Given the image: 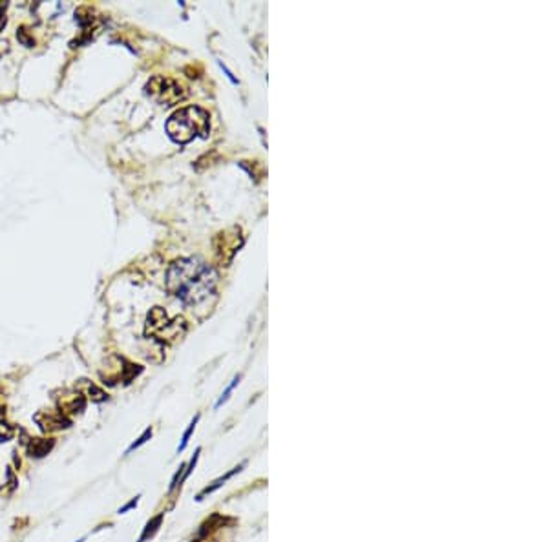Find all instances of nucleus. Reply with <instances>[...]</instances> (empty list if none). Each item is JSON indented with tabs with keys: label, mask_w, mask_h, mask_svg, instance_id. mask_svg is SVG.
<instances>
[{
	"label": "nucleus",
	"mask_w": 548,
	"mask_h": 542,
	"mask_svg": "<svg viewBox=\"0 0 548 542\" xmlns=\"http://www.w3.org/2000/svg\"><path fill=\"white\" fill-rule=\"evenodd\" d=\"M167 289L185 305L199 307L216 298L218 274L205 261L196 258L177 260L167 270Z\"/></svg>",
	"instance_id": "f257e3e1"
},
{
	"label": "nucleus",
	"mask_w": 548,
	"mask_h": 542,
	"mask_svg": "<svg viewBox=\"0 0 548 542\" xmlns=\"http://www.w3.org/2000/svg\"><path fill=\"white\" fill-rule=\"evenodd\" d=\"M167 133L177 145H187L196 137H209L210 116L199 106H185L174 111L167 121Z\"/></svg>",
	"instance_id": "f03ea898"
},
{
	"label": "nucleus",
	"mask_w": 548,
	"mask_h": 542,
	"mask_svg": "<svg viewBox=\"0 0 548 542\" xmlns=\"http://www.w3.org/2000/svg\"><path fill=\"white\" fill-rule=\"evenodd\" d=\"M187 331V321L183 318H168L167 312L161 307H154L148 312V320H146V334L152 336L159 342L172 343L180 340Z\"/></svg>",
	"instance_id": "7ed1b4c3"
},
{
	"label": "nucleus",
	"mask_w": 548,
	"mask_h": 542,
	"mask_svg": "<svg viewBox=\"0 0 548 542\" xmlns=\"http://www.w3.org/2000/svg\"><path fill=\"white\" fill-rule=\"evenodd\" d=\"M145 92L152 101H155L158 104H163V106L180 104L187 97L183 84H180V82L170 77H163V75L152 77L150 81L146 82Z\"/></svg>",
	"instance_id": "20e7f679"
},
{
	"label": "nucleus",
	"mask_w": 548,
	"mask_h": 542,
	"mask_svg": "<svg viewBox=\"0 0 548 542\" xmlns=\"http://www.w3.org/2000/svg\"><path fill=\"white\" fill-rule=\"evenodd\" d=\"M241 245H243V238H241L240 228H236L234 226L231 231L219 232L214 239L216 260H218L223 267H227Z\"/></svg>",
	"instance_id": "39448f33"
},
{
	"label": "nucleus",
	"mask_w": 548,
	"mask_h": 542,
	"mask_svg": "<svg viewBox=\"0 0 548 542\" xmlns=\"http://www.w3.org/2000/svg\"><path fill=\"white\" fill-rule=\"evenodd\" d=\"M35 422L39 424L40 429L44 433H53L60 431V429H66L70 427V419H66L62 413H39L35 414Z\"/></svg>",
	"instance_id": "423d86ee"
},
{
	"label": "nucleus",
	"mask_w": 548,
	"mask_h": 542,
	"mask_svg": "<svg viewBox=\"0 0 548 542\" xmlns=\"http://www.w3.org/2000/svg\"><path fill=\"white\" fill-rule=\"evenodd\" d=\"M86 407V398L82 397L79 391L75 393H68L62 398H59V413H62L68 419L73 414H79L81 411H84Z\"/></svg>",
	"instance_id": "0eeeda50"
},
{
	"label": "nucleus",
	"mask_w": 548,
	"mask_h": 542,
	"mask_svg": "<svg viewBox=\"0 0 548 542\" xmlns=\"http://www.w3.org/2000/svg\"><path fill=\"white\" fill-rule=\"evenodd\" d=\"M77 391L82 394V397L90 398L92 402H95V404H99V402H104L108 398L103 389L97 387V385L92 384V382H88V380H81Z\"/></svg>",
	"instance_id": "6e6552de"
},
{
	"label": "nucleus",
	"mask_w": 548,
	"mask_h": 542,
	"mask_svg": "<svg viewBox=\"0 0 548 542\" xmlns=\"http://www.w3.org/2000/svg\"><path fill=\"white\" fill-rule=\"evenodd\" d=\"M53 448V440H46V438H33L30 440V444H28V453H30L31 457H46L48 453L52 451Z\"/></svg>",
	"instance_id": "1a4fd4ad"
},
{
	"label": "nucleus",
	"mask_w": 548,
	"mask_h": 542,
	"mask_svg": "<svg viewBox=\"0 0 548 542\" xmlns=\"http://www.w3.org/2000/svg\"><path fill=\"white\" fill-rule=\"evenodd\" d=\"M241 468H243V465H238V468H234V470H231V471H229L227 475H223V477H219L218 480H214V482H212V486L205 487V490H203L202 493H199V495H197V500H202L203 497H205V495H210V493H214V491L218 490V487H221L223 484L227 482V480H229V478L232 477V475L240 473V471H241Z\"/></svg>",
	"instance_id": "9d476101"
},
{
	"label": "nucleus",
	"mask_w": 548,
	"mask_h": 542,
	"mask_svg": "<svg viewBox=\"0 0 548 542\" xmlns=\"http://www.w3.org/2000/svg\"><path fill=\"white\" fill-rule=\"evenodd\" d=\"M161 522H163V513L158 516H154V519H152V521L145 526V529H143V535L139 537V542H145L146 538L154 537V533L158 531V528L161 526Z\"/></svg>",
	"instance_id": "9b49d317"
},
{
	"label": "nucleus",
	"mask_w": 548,
	"mask_h": 542,
	"mask_svg": "<svg viewBox=\"0 0 548 542\" xmlns=\"http://www.w3.org/2000/svg\"><path fill=\"white\" fill-rule=\"evenodd\" d=\"M13 436V427L9 426L4 419V407L0 406V442H6Z\"/></svg>",
	"instance_id": "f8f14e48"
},
{
	"label": "nucleus",
	"mask_w": 548,
	"mask_h": 542,
	"mask_svg": "<svg viewBox=\"0 0 548 542\" xmlns=\"http://www.w3.org/2000/svg\"><path fill=\"white\" fill-rule=\"evenodd\" d=\"M197 422H199V414H196V419H194L192 422H190L189 429H187V431H185L183 440H181V444H180V448H177V451H183V449L187 448V444H189V440H190V435H192L194 429H196V424H197Z\"/></svg>",
	"instance_id": "ddd939ff"
},
{
	"label": "nucleus",
	"mask_w": 548,
	"mask_h": 542,
	"mask_svg": "<svg viewBox=\"0 0 548 542\" xmlns=\"http://www.w3.org/2000/svg\"><path fill=\"white\" fill-rule=\"evenodd\" d=\"M148 438H152V429H150V427H148V429H146V431L143 433V435L139 436V438H137V442H133V444L130 446L128 449H126V455H128V453H132V451H136L137 448H141L143 444H146V440H148Z\"/></svg>",
	"instance_id": "4468645a"
},
{
	"label": "nucleus",
	"mask_w": 548,
	"mask_h": 542,
	"mask_svg": "<svg viewBox=\"0 0 548 542\" xmlns=\"http://www.w3.org/2000/svg\"><path fill=\"white\" fill-rule=\"evenodd\" d=\"M240 380H241V376H236L234 380H232V384L227 387V391H225V393L221 394V398H219V400H218V404H216V407H219V406H221V404H223V402H227V400H229V394H231L232 391H234V387H236V385H238V384H240Z\"/></svg>",
	"instance_id": "2eb2a0df"
},
{
	"label": "nucleus",
	"mask_w": 548,
	"mask_h": 542,
	"mask_svg": "<svg viewBox=\"0 0 548 542\" xmlns=\"http://www.w3.org/2000/svg\"><path fill=\"white\" fill-rule=\"evenodd\" d=\"M199 453H202V449H197L196 455H194L192 460H190L189 470H187V471H185V473H183V478H181V480H180V486H181V482H183V480H187V478H189V475L192 473V470H194V468H196V462H197V458H199Z\"/></svg>",
	"instance_id": "dca6fc26"
},
{
	"label": "nucleus",
	"mask_w": 548,
	"mask_h": 542,
	"mask_svg": "<svg viewBox=\"0 0 548 542\" xmlns=\"http://www.w3.org/2000/svg\"><path fill=\"white\" fill-rule=\"evenodd\" d=\"M17 39L21 40V43L24 44V46H28V48L33 46V39H30V37H28V35H26V28H21V30H18Z\"/></svg>",
	"instance_id": "f3484780"
},
{
	"label": "nucleus",
	"mask_w": 548,
	"mask_h": 542,
	"mask_svg": "<svg viewBox=\"0 0 548 542\" xmlns=\"http://www.w3.org/2000/svg\"><path fill=\"white\" fill-rule=\"evenodd\" d=\"M6 9H8V4H6V2H0V31L6 26Z\"/></svg>",
	"instance_id": "a211bd4d"
},
{
	"label": "nucleus",
	"mask_w": 548,
	"mask_h": 542,
	"mask_svg": "<svg viewBox=\"0 0 548 542\" xmlns=\"http://www.w3.org/2000/svg\"><path fill=\"white\" fill-rule=\"evenodd\" d=\"M137 500H139V497H136V499H133V500H130V502H128V504H126V506H123V508H121V509H119V513H124V511H128V509H132V508H133V506H137Z\"/></svg>",
	"instance_id": "6ab92c4d"
}]
</instances>
